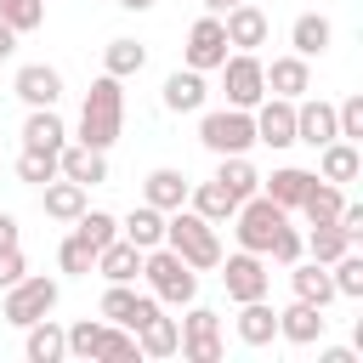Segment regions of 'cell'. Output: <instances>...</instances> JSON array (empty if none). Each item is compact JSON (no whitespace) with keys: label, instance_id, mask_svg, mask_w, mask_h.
<instances>
[{"label":"cell","instance_id":"cell-41","mask_svg":"<svg viewBox=\"0 0 363 363\" xmlns=\"http://www.w3.org/2000/svg\"><path fill=\"white\" fill-rule=\"evenodd\" d=\"M57 267H62V272H74V278H85V272L96 267V250H91L79 233H68V238L57 244Z\"/></svg>","mask_w":363,"mask_h":363},{"label":"cell","instance_id":"cell-32","mask_svg":"<svg viewBox=\"0 0 363 363\" xmlns=\"http://www.w3.org/2000/svg\"><path fill=\"white\" fill-rule=\"evenodd\" d=\"M62 142H68V125L57 119V108H28V119H23V147H57V153H62Z\"/></svg>","mask_w":363,"mask_h":363},{"label":"cell","instance_id":"cell-18","mask_svg":"<svg viewBox=\"0 0 363 363\" xmlns=\"http://www.w3.org/2000/svg\"><path fill=\"white\" fill-rule=\"evenodd\" d=\"M261 74H267V91H272V96H289V102H295V96H306V91H312V62H306V57H295V51H289V57L261 62Z\"/></svg>","mask_w":363,"mask_h":363},{"label":"cell","instance_id":"cell-9","mask_svg":"<svg viewBox=\"0 0 363 363\" xmlns=\"http://www.w3.org/2000/svg\"><path fill=\"white\" fill-rule=\"evenodd\" d=\"M182 357H193V363H221V318L210 312V306H193L187 301V318H182V346H176Z\"/></svg>","mask_w":363,"mask_h":363},{"label":"cell","instance_id":"cell-48","mask_svg":"<svg viewBox=\"0 0 363 363\" xmlns=\"http://www.w3.org/2000/svg\"><path fill=\"white\" fill-rule=\"evenodd\" d=\"M11 51H17V28H11V23H0V62H6Z\"/></svg>","mask_w":363,"mask_h":363},{"label":"cell","instance_id":"cell-17","mask_svg":"<svg viewBox=\"0 0 363 363\" xmlns=\"http://www.w3.org/2000/svg\"><path fill=\"white\" fill-rule=\"evenodd\" d=\"M57 176H68V182H79V187H96V182H108V153H102V147H85V142H62Z\"/></svg>","mask_w":363,"mask_h":363},{"label":"cell","instance_id":"cell-13","mask_svg":"<svg viewBox=\"0 0 363 363\" xmlns=\"http://www.w3.org/2000/svg\"><path fill=\"white\" fill-rule=\"evenodd\" d=\"M221 28H227V45H233V51H255V45H267V34H272L267 11L250 6V0H238L233 11H221Z\"/></svg>","mask_w":363,"mask_h":363},{"label":"cell","instance_id":"cell-21","mask_svg":"<svg viewBox=\"0 0 363 363\" xmlns=\"http://www.w3.org/2000/svg\"><path fill=\"white\" fill-rule=\"evenodd\" d=\"M329 40H335V23L323 17V11H301L295 23H289V45H295V57H323L329 51Z\"/></svg>","mask_w":363,"mask_h":363},{"label":"cell","instance_id":"cell-1","mask_svg":"<svg viewBox=\"0 0 363 363\" xmlns=\"http://www.w3.org/2000/svg\"><path fill=\"white\" fill-rule=\"evenodd\" d=\"M119 130H125V79L102 74V79H91V91L79 102V142L108 153L119 142Z\"/></svg>","mask_w":363,"mask_h":363},{"label":"cell","instance_id":"cell-22","mask_svg":"<svg viewBox=\"0 0 363 363\" xmlns=\"http://www.w3.org/2000/svg\"><path fill=\"white\" fill-rule=\"evenodd\" d=\"M204 102H210V85H204L199 68H176V74L164 79V108H170V113H199Z\"/></svg>","mask_w":363,"mask_h":363},{"label":"cell","instance_id":"cell-3","mask_svg":"<svg viewBox=\"0 0 363 363\" xmlns=\"http://www.w3.org/2000/svg\"><path fill=\"white\" fill-rule=\"evenodd\" d=\"M142 278H147L153 301H164V306H187V301H199V272H193L170 244L142 250Z\"/></svg>","mask_w":363,"mask_h":363},{"label":"cell","instance_id":"cell-11","mask_svg":"<svg viewBox=\"0 0 363 363\" xmlns=\"http://www.w3.org/2000/svg\"><path fill=\"white\" fill-rule=\"evenodd\" d=\"M96 312H102V323H125V329L136 335V329L159 312V301H153V295H136L130 284H108L102 301H96Z\"/></svg>","mask_w":363,"mask_h":363},{"label":"cell","instance_id":"cell-34","mask_svg":"<svg viewBox=\"0 0 363 363\" xmlns=\"http://www.w3.org/2000/svg\"><path fill=\"white\" fill-rule=\"evenodd\" d=\"M142 68H147V45H136V40H108V51H102V74L130 79V74H142Z\"/></svg>","mask_w":363,"mask_h":363},{"label":"cell","instance_id":"cell-50","mask_svg":"<svg viewBox=\"0 0 363 363\" xmlns=\"http://www.w3.org/2000/svg\"><path fill=\"white\" fill-rule=\"evenodd\" d=\"M233 6H238V0H204V11H210V17H221V11H233Z\"/></svg>","mask_w":363,"mask_h":363},{"label":"cell","instance_id":"cell-40","mask_svg":"<svg viewBox=\"0 0 363 363\" xmlns=\"http://www.w3.org/2000/svg\"><path fill=\"white\" fill-rule=\"evenodd\" d=\"M17 176L34 182V187H45V182L57 176V147H23V153H17Z\"/></svg>","mask_w":363,"mask_h":363},{"label":"cell","instance_id":"cell-25","mask_svg":"<svg viewBox=\"0 0 363 363\" xmlns=\"http://www.w3.org/2000/svg\"><path fill=\"white\" fill-rule=\"evenodd\" d=\"M289 284H295V295L301 301H312V306H329L335 301V278H329V267L323 261H289Z\"/></svg>","mask_w":363,"mask_h":363},{"label":"cell","instance_id":"cell-36","mask_svg":"<svg viewBox=\"0 0 363 363\" xmlns=\"http://www.w3.org/2000/svg\"><path fill=\"white\" fill-rule=\"evenodd\" d=\"M301 244H306V255H312V261H323V267H329L335 255H346V250H352V238H346L335 221H312V233H306Z\"/></svg>","mask_w":363,"mask_h":363},{"label":"cell","instance_id":"cell-45","mask_svg":"<svg viewBox=\"0 0 363 363\" xmlns=\"http://www.w3.org/2000/svg\"><path fill=\"white\" fill-rule=\"evenodd\" d=\"M335 130H340L346 142H357V136H363V96H346V102L335 108Z\"/></svg>","mask_w":363,"mask_h":363},{"label":"cell","instance_id":"cell-26","mask_svg":"<svg viewBox=\"0 0 363 363\" xmlns=\"http://www.w3.org/2000/svg\"><path fill=\"white\" fill-rule=\"evenodd\" d=\"M23 352H28V363H62V357H68V335H62L51 318H34V323L23 329Z\"/></svg>","mask_w":363,"mask_h":363},{"label":"cell","instance_id":"cell-10","mask_svg":"<svg viewBox=\"0 0 363 363\" xmlns=\"http://www.w3.org/2000/svg\"><path fill=\"white\" fill-rule=\"evenodd\" d=\"M227 28H221V17H199L193 28H187V45H182V57H187V68H199V74H210V68H221L227 62Z\"/></svg>","mask_w":363,"mask_h":363},{"label":"cell","instance_id":"cell-38","mask_svg":"<svg viewBox=\"0 0 363 363\" xmlns=\"http://www.w3.org/2000/svg\"><path fill=\"white\" fill-rule=\"evenodd\" d=\"M74 233H79L91 250H102V244H113V238H119V221H113L108 210H91V204H85V210L74 216Z\"/></svg>","mask_w":363,"mask_h":363},{"label":"cell","instance_id":"cell-19","mask_svg":"<svg viewBox=\"0 0 363 363\" xmlns=\"http://www.w3.org/2000/svg\"><path fill=\"white\" fill-rule=\"evenodd\" d=\"M357 170H363V153H357V142L335 136V142H323V147H318V176H323V182L346 187V182H357Z\"/></svg>","mask_w":363,"mask_h":363},{"label":"cell","instance_id":"cell-46","mask_svg":"<svg viewBox=\"0 0 363 363\" xmlns=\"http://www.w3.org/2000/svg\"><path fill=\"white\" fill-rule=\"evenodd\" d=\"M23 272H28V261H23V250H17V244H6V250H0V289H11V284H17Z\"/></svg>","mask_w":363,"mask_h":363},{"label":"cell","instance_id":"cell-4","mask_svg":"<svg viewBox=\"0 0 363 363\" xmlns=\"http://www.w3.org/2000/svg\"><path fill=\"white\" fill-rule=\"evenodd\" d=\"M199 142L221 159V153H250L255 147V119L250 108H199Z\"/></svg>","mask_w":363,"mask_h":363},{"label":"cell","instance_id":"cell-33","mask_svg":"<svg viewBox=\"0 0 363 363\" xmlns=\"http://www.w3.org/2000/svg\"><path fill=\"white\" fill-rule=\"evenodd\" d=\"M216 182L244 204L250 193H261V176H255V164L244 159V153H221V164H216Z\"/></svg>","mask_w":363,"mask_h":363},{"label":"cell","instance_id":"cell-47","mask_svg":"<svg viewBox=\"0 0 363 363\" xmlns=\"http://www.w3.org/2000/svg\"><path fill=\"white\" fill-rule=\"evenodd\" d=\"M6 244H17V216H11V210H0V250H6Z\"/></svg>","mask_w":363,"mask_h":363},{"label":"cell","instance_id":"cell-39","mask_svg":"<svg viewBox=\"0 0 363 363\" xmlns=\"http://www.w3.org/2000/svg\"><path fill=\"white\" fill-rule=\"evenodd\" d=\"M329 278H335V295H346V301H363V255H357V250L335 255V261H329Z\"/></svg>","mask_w":363,"mask_h":363},{"label":"cell","instance_id":"cell-5","mask_svg":"<svg viewBox=\"0 0 363 363\" xmlns=\"http://www.w3.org/2000/svg\"><path fill=\"white\" fill-rule=\"evenodd\" d=\"M289 221V210L284 204H272L267 193H250L238 210H233V233H238V250H255V255H267V244H272V233Z\"/></svg>","mask_w":363,"mask_h":363},{"label":"cell","instance_id":"cell-49","mask_svg":"<svg viewBox=\"0 0 363 363\" xmlns=\"http://www.w3.org/2000/svg\"><path fill=\"white\" fill-rule=\"evenodd\" d=\"M318 363H357L346 346H329V352H318Z\"/></svg>","mask_w":363,"mask_h":363},{"label":"cell","instance_id":"cell-29","mask_svg":"<svg viewBox=\"0 0 363 363\" xmlns=\"http://www.w3.org/2000/svg\"><path fill=\"white\" fill-rule=\"evenodd\" d=\"M40 204H45V216H51V221H74V216L85 210V187H79V182H68V176H51V182L40 187Z\"/></svg>","mask_w":363,"mask_h":363},{"label":"cell","instance_id":"cell-7","mask_svg":"<svg viewBox=\"0 0 363 363\" xmlns=\"http://www.w3.org/2000/svg\"><path fill=\"white\" fill-rule=\"evenodd\" d=\"M216 267H221V289H227V301H261V295L272 289V272H267V261H261L255 250L221 255Z\"/></svg>","mask_w":363,"mask_h":363},{"label":"cell","instance_id":"cell-16","mask_svg":"<svg viewBox=\"0 0 363 363\" xmlns=\"http://www.w3.org/2000/svg\"><path fill=\"white\" fill-rule=\"evenodd\" d=\"M11 91H17L28 108H57V96H62V74H57L51 62H23L17 79H11Z\"/></svg>","mask_w":363,"mask_h":363},{"label":"cell","instance_id":"cell-15","mask_svg":"<svg viewBox=\"0 0 363 363\" xmlns=\"http://www.w3.org/2000/svg\"><path fill=\"white\" fill-rule=\"evenodd\" d=\"M323 329H329L323 306H312V301H301V295L278 312V335H284L289 346H318V340H323Z\"/></svg>","mask_w":363,"mask_h":363},{"label":"cell","instance_id":"cell-44","mask_svg":"<svg viewBox=\"0 0 363 363\" xmlns=\"http://www.w3.org/2000/svg\"><path fill=\"white\" fill-rule=\"evenodd\" d=\"M267 255H272L278 267H289V261H301V255H306V244H301V233H295V227L284 221V227L272 233V244H267Z\"/></svg>","mask_w":363,"mask_h":363},{"label":"cell","instance_id":"cell-35","mask_svg":"<svg viewBox=\"0 0 363 363\" xmlns=\"http://www.w3.org/2000/svg\"><path fill=\"white\" fill-rule=\"evenodd\" d=\"M340 204H346V187H335V182L318 176V182L306 187V199H301V216H306V221H335Z\"/></svg>","mask_w":363,"mask_h":363},{"label":"cell","instance_id":"cell-20","mask_svg":"<svg viewBox=\"0 0 363 363\" xmlns=\"http://www.w3.org/2000/svg\"><path fill=\"white\" fill-rule=\"evenodd\" d=\"M91 272H102L108 284H136V278H142V250H136L130 238H113V244L96 250V267H91Z\"/></svg>","mask_w":363,"mask_h":363},{"label":"cell","instance_id":"cell-37","mask_svg":"<svg viewBox=\"0 0 363 363\" xmlns=\"http://www.w3.org/2000/svg\"><path fill=\"white\" fill-rule=\"evenodd\" d=\"M96 357H102V363H136V357H142V346H136V335H130L125 323H102Z\"/></svg>","mask_w":363,"mask_h":363},{"label":"cell","instance_id":"cell-28","mask_svg":"<svg viewBox=\"0 0 363 363\" xmlns=\"http://www.w3.org/2000/svg\"><path fill=\"white\" fill-rule=\"evenodd\" d=\"M272 335H278V312L267 306V295L261 301H238V340L244 346H272Z\"/></svg>","mask_w":363,"mask_h":363},{"label":"cell","instance_id":"cell-6","mask_svg":"<svg viewBox=\"0 0 363 363\" xmlns=\"http://www.w3.org/2000/svg\"><path fill=\"white\" fill-rule=\"evenodd\" d=\"M57 278H34V272H23L11 289H6V301H0V318L6 323H17V329H28L34 318H51L57 312Z\"/></svg>","mask_w":363,"mask_h":363},{"label":"cell","instance_id":"cell-24","mask_svg":"<svg viewBox=\"0 0 363 363\" xmlns=\"http://www.w3.org/2000/svg\"><path fill=\"white\" fill-rule=\"evenodd\" d=\"M187 176L182 170H170V164H159V170H147V182H142V199L153 204V210H182L187 204Z\"/></svg>","mask_w":363,"mask_h":363},{"label":"cell","instance_id":"cell-42","mask_svg":"<svg viewBox=\"0 0 363 363\" xmlns=\"http://www.w3.org/2000/svg\"><path fill=\"white\" fill-rule=\"evenodd\" d=\"M0 23H11L17 34H34L45 23V0H0Z\"/></svg>","mask_w":363,"mask_h":363},{"label":"cell","instance_id":"cell-51","mask_svg":"<svg viewBox=\"0 0 363 363\" xmlns=\"http://www.w3.org/2000/svg\"><path fill=\"white\" fill-rule=\"evenodd\" d=\"M119 6H125V11H153L159 0H119Z\"/></svg>","mask_w":363,"mask_h":363},{"label":"cell","instance_id":"cell-30","mask_svg":"<svg viewBox=\"0 0 363 363\" xmlns=\"http://www.w3.org/2000/svg\"><path fill=\"white\" fill-rule=\"evenodd\" d=\"M119 238H130L136 250H153V244H164V210H153L147 199L119 221Z\"/></svg>","mask_w":363,"mask_h":363},{"label":"cell","instance_id":"cell-43","mask_svg":"<svg viewBox=\"0 0 363 363\" xmlns=\"http://www.w3.org/2000/svg\"><path fill=\"white\" fill-rule=\"evenodd\" d=\"M62 335H68V357H85V363H91V357H96V340H102V323L79 318V323L62 329Z\"/></svg>","mask_w":363,"mask_h":363},{"label":"cell","instance_id":"cell-2","mask_svg":"<svg viewBox=\"0 0 363 363\" xmlns=\"http://www.w3.org/2000/svg\"><path fill=\"white\" fill-rule=\"evenodd\" d=\"M164 244L193 267V272H210L221 261V238H216V221H204L199 210H164Z\"/></svg>","mask_w":363,"mask_h":363},{"label":"cell","instance_id":"cell-12","mask_svg":"<svg viewBox=\"0 0 363 363\" xmlns=\"http://www.w3.org/2000/svg\"><path fill=\"white\" fill-rule=\"evenodd\" d=\"M250 119H255V142H267V147H295V102H289V96H261V102L250 108Z\"/></svg>","mask_w":363,"mask_h":363},{"label":"cell","instance_id":"cell-31","mask_svg":"<svg viewBox=\"0 0 363 363\" xmlns=\"http://www.w3.org/2000/svg\"><path fill=\"white\" fill-rule=\"evenodd\" d=\"M136 346H142V357H176V346H182V323L164 318V312H153V318L136 329Z\"/></svg>","mask_w":363,"mask_h":363},{"label":"cell","instance_id":"cell-23","mask_svg":"<svg viewBox=\"0 0 363 363\" xmlns=\"http://www.w3.org/2000/svg\"><path fill=\"white\" fill-rule=\"evenodd\" d=\"M318 182V170H301V164H284V170H272V176H261V193L272 199V204H284V210H301V199H306V187Z\"/></svg>","mask_w":363,"mask_h":363},{"label":"cell","instance_id":"cell-8","mask_svg":"<svg viewBox=\"0 0 363 363\" xmlns=\"http://www.w3.org/2000/svg\"><path fill=\"white\" fill-rule=\"evenodd\" d=\"M221 85H227V108H255L267 96V74L255 51H227L221 62Z\"/></svg>","mask_w":363,"mask_h":363},{"label":"cell","instance_id":"cell-27","mask_svg":"<svg viewBox=\"0 0 363 363\" xmlns=\"http://www.w3.org/2000/svg\"><path fill=\"white\" fill-rule=\"evenodd\" d=\"M187 210H199L204 221H216V227H221V221H233L238 199H233V193H227L216 176H210V182H193V187H187Z\"/></svg>","mask_w":363,"mask_h":363},{"label":"cell","instance_id":"cell-14","mask_svg":"<svg viewBox=\"0 0 363 363\" xmlns=\"http://www.w3.org/2000/svg\"><path fill=\"white\" fill-rule=\"evenodd\" d=\"M340 130H335V102H323V96H295V142H306V147H323V142H335Z\"/></svg>","mask_w":363,"mask_h":363}]
</instances>
